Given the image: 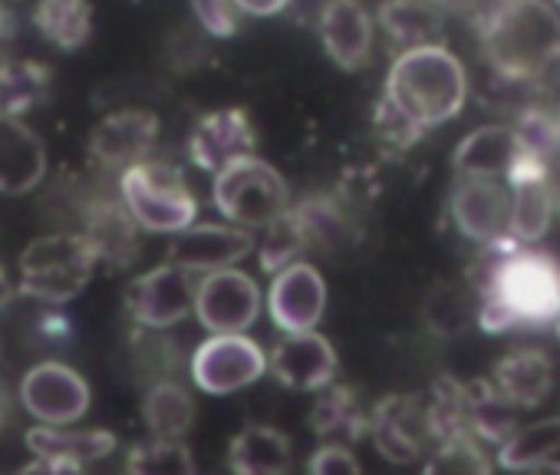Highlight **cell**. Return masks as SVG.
Segmentation results:
<instances>
[{
	"label": "cell",
	"instance_id": "obj_11",
	"mask_svg": "<svg viewBox=\"0 0 560 475\" xmlns=\"http://www.w3.org/2000/svg\"><path fill=\"white\" fill-rule=\"evenodd\" d=\"M260 314V288L237 268L211 271L195 288V317L211 334H244Z\"/></svg>",
	"mask_w": 560,
	"mask_h": 475
},
{
	"label": "cell",
	"instance_id": "obj_41",
	"mask_svg": "<svg viewBox=\"0 0 560 475\" xmlns=\"http://www.w3.org/2000/svg\"><path fill=\"white\" fill-rule=\"evenodd\" d=\"M432 4L442 11V14H462V11H468L475 0H432Z\"/></svg>",
	"mask_w": 560,
	"mask_h": 475
},
{
	"label": "cell",
	"instance_id": "obj_29",
	"mask_svg": "<svg viewBox=\"0 0 560 475\" xmlns=\"http://www.w3.org/2000/svg\"><path fill=\"white\" fill-rule=\"evenodd\" d=\"M34 24L47 44L73 54L93 37V4L90 0H40Z\"/></svg>",
	"mask_w": 560,
	"mask_h": 475
},
{
	"label": "cell",
	"instance_id": "obj_13",
	"mask_svg": "<svg viewBox=\"0 0 560 475\" xmlns=\"http://www.w3.org/2000/svg\"><path fill=\"white\" fill-rule=\"evenodd\" d=\"M254 252V234L237 224H188L175 231L165 262L188 275H211Z\"/></svg>",
	"mask_w": 560,
	"mask_h": 475
},
{
	"label": "cell",
	"instance_id": "obj_1",
	"mask_svg": "<svg viewBox=\"0 0 560 475\" xmlns=\"http://www.w3.org/2000/svg\"><path fill=\"white\" fill-rule=\"evenodd\" d=\"M498 258L481 285L478 321L491 334L553 327L560 321V265L540 252H521L514 242L491 248Z\"/></svg>",
	"mask_w": 560,
	"mask_h": 475
},
{
	"label": "cell",
	"instance_id": "obj_8",
	"mask_svg": "<svg viewBox=\"0 0 560 475\" xmlns=\"http://www.w3.org/2000/svg\"><path fill=\"white\" fill-rule=\"evenodd\" d=\"M267 373V357L247 334H211L191 354V380L211 396H228Z\"/></svg>",
	"mask_w": 560,
	"mask_h": 475
},
{
	"label": "cell",
	"instance_id": "obj_12",
	"mask_svg": "<svg viewBox=\"0 0 560 475\" xmlns=\"http://www.w3.org/2000/svg\"><path fill=\"white\" fill-rule=\"evenodd\" d=\"M24 409L44 426H67L86 416L90 409V383L67 363L47 360L37 363L21 380Z\"/></svg>",
	"mask_w": 560,
	"mask_h": 475
},
{
	"label": "cell",
	"instance_id": "obj_35",
	"mask_svg": "<svg viewBox=\"0 0 560 475\" xmlns=\"http://www.w3.org/2000/svg\"><path fill=\"white\" fill-rule=\"evenodd\" d=\"M304 252H307V242H304L294 215L288 211L284 218H277L273 224H267V238H264V248H260V268L267 275H277L280 268L301 262Z\"/></svg>",
	"mask_w": 560,
	"mask_h": 475
},
{
	"label": "cell",
	"instance_id": "obj_33",
	"mask_svg": "<svg viewBox=\"0 0 560 475\" xmlns=\"http://www.w3.org/2000/svg\"><path fill=\"white\" fill-rule=\"evenodd\" d=\"M126 475H195V459L182 439L149 436L132 442L126 455Z\"/></svg>",
	"mask_w": 560,
	"mask_h": 475
},
{
	"label": "cell",
	"instance_id": "obj_17",
	"mask_svg": "<svg viewBox=\"0 0 560 475\" xmlns=\"http://www.w3.org/2000/svg\"><path fill=\"white\" fill-rule=\"evenodd\" d=\"M254 149H257V129L244 109L208 113L198 119V126L188 136V159L211 175L244 155H254Z\"/></svg>",
	"mask_w": 560,
	"mask_h": 475
},
{
	"label": "cell",
	"instance_id": "obj_38",
	"mask_svg": "<svg viewBox=\"0 0 560 475\" xmlns=\"http://www.w3.org/2000/svg\"><path fill=\"white\" fill-rule=\"evenodd\" d=\"M18 475H83V465H70V462H60V459H44L37 455L31 465H24Z\"/></svg>",
	"mask_w": 560,
	"mask_h": 475
},
{
	"label": "cell",
	"instance_id": "obj_9",
	"mask_svg": "<svg viewBox=\"0 0 560 475\" xmlns=\"http://www.w3.org/2000/svg\"><path fill=\"white\" fill-rule=\"evenodd\" d=\"M195 275L159 265L126 288V314L145 331H165L195 311Z\"/></svg>",
	"mask_w": 560,
	"mask_h": 475
},
{
	"label": "cell",
	"instance_id": "obj_44",
	"mask_svg": "<svg viewBox=\"0 0 560 475\" xmlns=\"http://www.w3.org/2000/svg\"><path fill=\"white\" fill-rule=\"evenodd\" d=\"M527 475H560V462L547 459V462H540V465L527 468Z\"/></svg>",
	"mask_w": 560,
	"mask_h": 475
},
{
	"label": "cell",
	"instance_id": "obj_21",
	"mask_svg": "<svg viewBox=\"0 0 560 475\" xmlns=\"http://www.w3.org/2000/svg\"><path fill=\"white\" fill-rule=\"evenodd\" d=\"M307 422L324 445H357L366 436L370 409L353 386L327 383L317 390Z\"/></svg>",
	"mask_w": 560,
	"mask_h": 475
},
{
	"label": "cell",
	"instance_id": "obj_6",
	"mask_svg": "<svg viewBox=\"0 0 560 475\" xmlns=\"http://www.w3.org/2000/svg\"><path fill=\"white\" fill-rule=\"evenodd\" d=\"M122 205L145 231L175 234L198 215V201L188 192L182 169L155 159H142L122 172Z\"/></svg>",
	"mask_w": 560,
	"mask_h": 475
},
{
	"label": "cell",
	"instance_id": "obj_30",
	"mask_svg": "<svg viewBox=\"0 0 560 475\" xmlns=\"http://www.w3.org/2000/svg\"><path fill=\"white\" fill-rule=\"evenodd\" d=\"M560 452V416L540 419L517 426L501 445H498V462L508 472H527Z\"/></svg>",
	"mask_w": 560,
	"mask_h": 475
},
{
	"label": "cell",
	"instance_id": "obj_43",
	"mask_svg": "<svg viewBox=\"0 0 560 475\" xmlns=\"http://www.w3.org/2000/svg\"><path fill=\"white\" fill-rule=\"evenodd\" d=\"M8 422H11V393L4 383H0V429H4Z\"/></svg>",
	"mask_w": 560,
	"mask_h": 475
},
{
	"label": "cell",
	"instance_id": "obj_37",
	"mask_svg": "<svg viewBox=\"0 0 560 475\" xmlns=\"http://www.w3.org/2000/svg\"><path fill=\"white\" fill-rule=\"evenodd\" d=\"M307 475H363V465L350 445H320L307 462Z\"/></svg>",
	"mask_w": 560,
	"mask_h": 475
},
{
	"label": "cell",
	"instance_id": "obj_4",
	"mask_svg": "<svg viewBox=\"0 0 560 475\" xmlns=\"http://www.w3.org/2000/svg\"><path fill=\"white\" fill-rule=\"evenodd\" d=\"M96 265L86 234H44L21 252V291L47 304H67L86 291Z\"/></svg>",
	"mask_w": 560,
	"mask_h": 475
},
{
	"label": "cell",
	"instance_id": "obj_15",
	"mask_svg": "<svg viewBox=\"0 0 560 475\" xmlns=\"http://www.w3.org/2000/svg\"><path fill=\"white\" fill-rule=\"evenodd\" d=\"M508 195H511V242L534 245L550 228L553 195L547 185V169L537 152L524 146L517 162L508 172Z\"/></svg>",
	"mask_w": 560,
	"mask_h": 475
},
{
	"label": "cell",
	"instance_id": "obj_36",
	"mask_svg": "<svg viewBox=\"0 0 560 475\" xmlns=\"http://www.w3.org/2000/svg\"><path fill=\"white\" fill-rule=\"evenodd\" d=\"M191 8L211 37H231L241 27V11L234 0H191Z\"/></svg>",
	"mask_w": 560,
	"mask_h": 475
},
{
	"label": "cell",
	"instance_id": "obj_16",
	"mask_svg": "<svg viewBox=\"0 0 560 475\" xmlns=\"http://www.w3.org/2000/svg\"><path fill=\"white\" fill-rule=\"evenodd\" d=\"M267 370L277 383L298 393H317L337 376V350L317 331L288 334L267 357Z\"/></svg>",
	"mask_w": 560,
	"mask_h": 475
},
{
	"label": "cell",
	"instance_id": "obj_3",
	"mask_svg": "<svg viewBox=\"0 0 560 475\" xmlns=\"http://www.w3.org/2000/svg\"><path fill=\"white\" fill-rule=\"evenodd\" d=\"M485 60L504 80H534L560 54V18L547 0H501L485 24Z\"/></svg>",
	"mask_w": 560,
	"mask_h": 475
},
{
	"label": "cell",
	"instance_id": "obj_20",
	"mask_svg": "<svg viewBox=\"0 0 560 475\" xmlns=\"http://www.w3.org/2000/svg\"><path fill=\"white\" fill-rule=\"evenodd\" d=\"M47 175L40 136L14 116H0V195H27Z\"/></svg>",
	"mask_w": 560,
	"mask_h": 475
},
{
	"label": "cell",
	"instance_id": "obj_10",
	"mask_svg": "<svg viewBox=\"0 0 560 475\" xmlns=\"http://www.w3.org/2000/svg\"><path fill=\"white\" fill-rule=\"evenodd\" d=\"M452 218L458 231L478 245H504L511 242V195L501 178L458 175L452 192ZM517 245V242H514Z\"/></svg>",
	"mask_w": 560,
	"mask_h": 475
},
{
	"label": "cell",
	"instance_id": "obj_23",
	"mask_svg": "<svg viewBox=\"0 0 560 475\" xmlns=\"http://www.w3.org/2000/svg\"><path fill=\"white\" fill-rule=\"evenodd\" d=\"M524 152L517 129L508 126H481L465 136L452 155L455 175H481V178H508L511 165Z\"/></svg>",
	"mask_w": 560,
	"mask_h": 475
},
{
	"label": "cell",
	"instance_id": "obj_2",
	"mask_svg": "<svg viewBox=\"0 0 560 475\" xmlns=\"http://www.w3.org/2000/svg\"><path fill=\"white\" fill-rule=\"evenodd\" d=\"M468 96V73L442 44L402 50L386 77L383 103L396 109L412 129L425 132L455 119Z\"/></svg>",
	"mask_w": 560,
	"mask_h": 475
},
{
	"label": "cell",
	"instance_id": "obj_32",
	"mask_svg": "<svg viewBox=\"0 0 560 475\" xmlns=\"http://www.w3.org/2000/svg\"><path fill=\"white\" fill-rule=\"evenodd\" d=\"M86 238L96 252V262H109L113 268H126L129 258L136 255V221L126 211V205L100 208V215L90 221Z\"/></svg>",
	"mask_w": 560,
	"mask_h": 475
},
{
	"label": "cell",
	"instance_id": "obj_45",
	"mask_svg": "<svg viewBox=\"0 0 560 475\" xmlns=\"http://www.w3.org/2000/svg\"><path fill=\"white\" fill-rule=\"evenodd\" d=\"M553 331H557V337H560V321H557V324H553Z\"/></svg>",
	"mask_w": 560,
	"mask_h": 475
},
{
	"label": "cell",
	"instance_id": "obj_5",
	"mask_svg": "<svg viewBox=\"0 0 560 475\" xmlns=\"http://www.w3.org/2000/svg\"><path fill=\"white\" fill-rule=\"evenodd\" d=\"M214 208L237 228H267L291 211V188L273 165L257 155H244L214 172Z\"/></svg>",
	"mask_w": 560,
	"mask_h": 475
},
{
	"label": "cell",
	"instance_id": "obj_26",
	"mask_svg": "<svg viewBox=\"0 0 560 475\" xmlns=\"http://www.w3.org/2000/svg\"><path fill=\"white\" fill-rule=\"evenodd\" d=\"M27 445L34 455L60 459L70 465H93L116 452V436L109 429H67V426H34L27 432Z\"/></svg>",
	"mask_w": 560,
	"mask_h": 475
},
{
	"label": "cell",
	"instance_id": "obj_7",
	"mask_svg": "<svg viewBox=\"0 0 560 475\" xmlns=\"http://www.w3.org/2000/svg\"><path fill=\"white\" fill-rule=\"evenodd\" d=\"M366 436L373 439L380 455L393 465H412L439 445L432 413H429V399L419 393L383 396L370 409Z\"/></svg>",
	"mask_w": 560,
	"mask_h": 475
},
{
	"label": "cell",
	"instance_id": "obj_46",
	"mask_svg": "<svg viewBox=\"0 0 560 475\" xmlns=\"http://www.w3.org/2000/svg\"><path fill=\"white\" fill-rule=\"evenodd\" d=\"M557 4H560V0H557Z\"/></svg>",
	"mask_w": 560,
	"mask_h": 475
},
{
	"label": "cell",
	"instance_id": "obj_40",
	"mask_svg": "<svg viewBox=\"0 0 560 475\" xmlns=\"http://www.w3.org/2000/svg\"><path fill=\"white\" fill-rule=\"evenodd\" d=\"M14 34H18V24H14V14L8 8H0V63H4L11 44H14Z\"/></svg>",
	"mask_w": 560,
	"mask_h": 475
},
{
	"label": "cell",
	"instance_id": "obj_25",
	"mask_svg": "<svg viewBox=\"0 0 560 475\" xmlns=\"http://www.w3.org/2000/svg\"><path fill=\"white\" fill-rule=\"evenodd\" d=\"M291 462V439L273 426H247L228 445L231 475H288Z\"/></svg>",
	"mask_w": 560,
	"mask_h": 475
},
{
	"label": "cell",
	"instance_id": "obj_18",
	"mask_svg": "<svg viewBox=\"0 0 560 475\" xmlns=\"http://www.w3.org/2000/svg\"><path fill=\"white\" fill-rule=\"evenodd\" d=\"M159 116L149 109H119L93 126L90 155L106 169H129L155 149Z\"/></svg>",
	"mask_w": 560,
	"mask_h": 475
},
{
	"label": "cell",
	"instance_id": "obj_39",
	"mask_svg": "<svg viewBox=\"0 0 560 475\" xmlns=\"http://www.w3.org/2000/svg\"><path fill=\"white\" fill-rule=\"evenodd\" d=\"M241 14H250V18H273L284 11L291 0H234Z\"/></svg>",
	"mask_w": 560,
	"mask_h": 475
},
{
	"label": "cell",
	"instance_id": "obj_42",
	"mask_svg": "<svg viewBox=\"0 0 560 475\" xmlns=\"http://www.w3.org/2000/svg\"><path fill=\"white\" fill-rule=\"evenodd\" d=\"M11 301H14V285H11L8 271L0 268V311H4V308H8Z\"/></svg>",
	"mask_w": 560,
	"mask_h": 475
},
{
	"label": "cell",
	"instance_id": "obj_24",
	"mask_svg": "<svg viewBox=\"0 0 560 475\" xmlns=\"http://www.w3.org/2000/svg\"><path fill=\"white\" fill-rule=\"evenodd\" d=\"M517 406H511L491 380L462 383V436L481 445H501L517 429Z\"/></svg>",
	"mask_w": 560,
	"mask_h": 475
},
{
	"label": "cell",
	"instance_id": "obj_27",
	"mask_svg": "<svg viewBox=\"0 0 560 475\" xmlns=\"http://www.w3.org/2000/svg\"><path fill=\"white\" fill-rule=\"evenodd\" d=\"M376 21L399 50H416V47H432L442 40L445 14L432 0H386Z\"/></svg>",
	"mask_w": 560,
	"mask_h": 475
},
{
	"label": "cell",
	"instance_id": "obj_34",
	"mask_svg": "<svg viewBox=\"0 0 560 475\" xmlns=\"http://www.w3.org/2000/svg\"><path fill=\"white\" fill-rule=\"evenodd\" d=\"M422 475H491V459L471 436H452L425 455Z\"/></svg>",
	"mask_w": 560,
	"mask_h": 475
},
{
	"label": "cell",
	"instance_id": "obj_19",
	"mask_svg": "<svg viewBox=\"0 0 560 475\" xmlns=\"http://www.w3.org/2000/svg\"><path fill=\"white\" fill-rule=\"evenodd\" d=\"M373 18L360 0H330L320 14V40L330 60L347 70L360 73L370 67L373 57Z\"/></svg>",
	"mask_w": 560,
	"mask_h": 475
},
{
	"label": "cell",
	"instance_id": "obj_31",
	"mask_svg": "<svg viewBox=\"0 0 560 475\" xmlns=\"http://www.w3.org/2000/svg\"><path fill=\"white\" fill-rule=\"evenodd\" d=\"M142 416H145V426L152 436L182 439L195 422V399L188 396V390L182 383L159 380L142 399Z\"/></svg>",
	"mask_w": 560,
	"mask_h": 475
},
{
	"label": "cell",
	"instance_id": "obj_28",
	"mask_svg": "<svg viewBox=\"0 0 560 475\" xmlns=\"http://www.w3.org/2000/svg\"><path fill=\"white\" fill-rule=\"evenodd\" d=\"M54 86V73L37 60H4L0 63V116L21 119L37 109Z\"/></svg>",
	"mask_w": 560,
	"mask_h": 475
},
{
	"label": "cell",
	"instance_id": "obj_14",
	"mask_svg": "<svg viewBox=\"0 0 560 475\" xmlns=\"http://www.w3.org/2000/svg\"><path fill=\"white\" fill-rule=\"evenodd\" d=\"M267 311H270L273 327L284 334L314 331L327 311L324 275L307 262H294L288 268H280L267 291Z\"/></svg>",
	"mask_w": 560,
	"mask_h": 475
},
{
	"label": "cell",
	"instance_id": "obj_22",
	"mask_svg": "<svg viewBox=\"0 0 560 475\" xmlns=\"http://www.w3.org/2000/svg\"><path fill=\"white\" fill-rule=\"evenodd\" d=\"M494 390L517 409H537L553 386V367L544 350L521 347L504 354L491 370Z\"/></svg>",
	"mask_w": 560,
	"mask_h": 475
}]
</instances>
